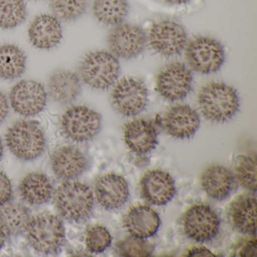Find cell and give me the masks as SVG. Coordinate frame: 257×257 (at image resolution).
<instances>
[{"instance_id": "836d02e7", "label": "cell", "mask_w": 257, "mask_h": 257, "mask_svg": "<svg viewBox=\"0 0 257 257\" xmlns=\"http://www.w3.org/2000/svg\"><path fill=\"white\" fill-rule=\"evenodd\" d=\"M239 255L243 257H252L256 255V240L253 239L246 240L238 252Z\"/></svg>"}, {"instance_id": "f546056e", "label": "cell", "mask_w": 257, "mask_h": 257, "mask_svg": "<svg viewBox=\"0 0 257 257\" xmlns=\"http://www.w3.org/2000/svg\"><path fill=\"white\" fill-rule=\"evenodd\" d=\"M50 7L55 17L71 22L79 19L86 11V0H50Z\"/></svg>"}, {"instance_id": "44dd1931", "label": "cell", "mask_w": 257, "mask_h": 257, "mask_svg": "<svg viewBox=\"0 0 257 257\" xmlns=\"http://www.w3.org/2000/svg\"><path fill=\"white\" fill-rule=\"evenodd\" d=\"M124 141L134 153L146 154L156 148L158 144L157 132L149 121L133 120L124 126Z\"/></svg>"}, {"instance_id": "d4e9b609", "label": "cell", "mask_w": 257, "mask_h": 257, "mask_svg": "<svg viewBox=\"0 0 257 257\" xmlns=\"http://www.w3.org/2000/svg\"><path fill=\"white\" fill-rule=\"evenodd\" d=\"M31 216L29 209L19 203L0 207V227L7 234L18 235L26 231Z\"/></svg>"}, {"instance_id": "f1b7e54d", "label": "cell", "mask_w": 257, "mask_h": 257, "mask_svg": "<svg viewBox=\"0 0 257 257\" xmlns=\"http://www.w3.org/2000/svg\"><path fill=\"white\" fill-rule=\"evenodd\" d=\"M117 253L122 256H150L154 251V245L147 238L128 235L117 242L115 245Z\"/></svg>"}, {"instance_id": "8992f818", "label": "cell", "mask_w": 257, "mask_h": 257, "mask_svg": "<svg viewBox=\"0 0 257 257\" xmlns=\"http://www.w3.org/2000/svg\"><path fill=\"white\" fill-rule=\"evenodd\" d=\"M101 128V116L85 106H76L67 109L61 117L63 136L73 142L91 141Z\"/></svg>"}, {"instance_id": "277c9868", "label": "cell", "mask_w": 257, "mask_h": 257, "mask_svg": "<svg viewBox=\"0 0 257 257\" xmlns=\"http://www.w3.org/2000/svg\"><path fill=\"white\" fill-rule=\"evenodd\" d=\"M82 81L94 89L105 90L118 78L120 65L118 59L111 52L96 51L87 54L79 65Z\"/></svg>"}, {"instance_id": "ffe728a7", "label": "cell", "mask_w": 257, "mask_h": 257, "mask_svg": "<svg viewBox=\"0 0 257 257\" xmlns=\"http://www.w3.org/2000/svg\"><path fill=\"white\" fill-rule=\"evenodd\" d=\"M201 186L210 198L216 201L226 198L234 186V174L224 166L210 165L201 175Z\"/></svg>"}, {"instance_id": "52a82bcc", "label": "cell", "mask_w": 257, "mask_h": 257, "mask_svg": "<svg viewBox=\"0 0 257 257\" xmlns=\"http://www.w3.org/2000/svg\"><path fill=\"white\" fill-rule=\"evenodd\" d=\"M110 100L112 107L120 115L135 116L147 107L148 90L141 79L124 78L114 86Z\"/></svg>"}, {"instance_id": "4316f807", "label": "cell", "mask_w": 257, "mask_h": 257, "mask_svg": "<svg viewBox=\"0 0 257 257\" xmlns=\"http://www.w3.org/2000/svg\"><path fill=\"white\" fill-rule=\"evenodd\" d=\"M127 0H94L93 14L105 25H118L128 14Z\"/></svg>"}, {"instance_id": "cb8c5ba5", "label": "cell", "mask_w": 257, "mask_h": 257, "mask_svg": "<svg viewBox=\"0 0 257 257\" xmlns=\"http://www.w3.org/2000/svg\"><path fill=\"white\" fill-rule=\"evenodd\" d=\"M21 196L31 204L38 205L47 202L52 194V186L47 176L41 173L28 174L19 186Z\"/></svg>"}, {"instance_id": "ba28073f", "label": "cell", "mask_w": 257, "mask_h": 257, "mask_svg": "<svg viewBox=\"0 0 257 257\" xmlns=\"http://www.w3.org/2000/svg\"><path fill=\"white\" fill-rule=\"evenodd\" d=\"M186 56L190 67L202 74L218 71L225 61L222 45L209 37H196L189 42L186 46Z\"/></svg>"}, {"instance_id": "1f68e13d", "label": "cell", "mask_w": 257, "mask_h": 257, "mask_svg": "<svg viewBox=\"0 0 257 257\" xmlns=\"http://www.w3.org/2000/svg\"><path fill=\"white\" fill-rule=\"evenodd\" d=\"M85 244L91 252H101L109 247L112 237L106 228L103 225H95L87 230Z\"/></svg>"}, {"instance_id": "e575fe53", "label": "cell", "mask_w": 257, "mask_h": 257, "mask_svg": "<svg viewBox=\"0 0 257 257\" xmlns=\"http://www.w3.org/2000/svg\"><path fill=\"white\" fill-rule=\"evenodd\" d=\"M186 256L213 257L215 255L204 246H194L188 251Z\"/></svg>"}, {"instance_id": "7c38bea8", "label": "cell", "mask_w": 257, "mask_h": 257, "mask_svg": "<svg viewBox=\"0 0 257 257\" xmlns=\"http://www.w3.org/2000/svg\"><path fill=\"white\" fill-rule=\"evenodd\" d=\"M146 43L147 37L144 31L129 24L117 25L108 37L111 53L122 59H132L141 55Z\"/></svg>"}, {"instance_id": "4dcf8cb0", "label": "cell", "mask_w": 257, "mask_h": 257, "mask_svg": "<svg viewBox=\"0 0 257 257\" xmlns=\"http://www.w3.org/2000/svg\"><path fill=\"white\" fill-rule=\"evenodd\" d=\"M234 176L245 189L256 191V162L247 156L239 158L234 167Z\"/></svg>"}, {"instance_id": "ac0fdd59", "label": "cell", "mask_w": 257, "mask_h": 257, "mask_svg": "<svg viewBox=\"0 0 257 257\" xmlns=\"http://www.w3.org/2000/svg\"><path fill=\"white\" fill-rule=\"evenodd\" d=\"M52 168L57 177L62 180H73L79 177L87 168L83 153L72 146L57 149L52 156Z\"/></svg>"}, {"instance_id": "5b68a950", "label": "cell", "mask_w": 257, "mask_h": 257, "mask_svg": "<svg viewBox=\"0 0 257 257\" xmlns=\"http://www.w3.org/2000/svg\"><path fill=\"white\" fill-rule=\"evenodd\" d=\"M30 245L45 254L57 252L64 240V225L59 218L41 213L31 218L26 228Z\"/></svg>"}, {"instance_id": "30bf717a", "label": "cell", "mask_w": 257, "mask_h": 257, "mask_svg": "<svg viewBox=\"0 0 257 257\" xmlns=\"http://www.w3.org/2000/svg\"><path fill=\"white\" fill-rule=\"evenodd\" d=\"M183 228L188 237L195 241L204 243L210 241L217 235L220 220L210 206L195 204L185 213Z\"/></svg>"}, {"instance_id": "74e56055", "label": "cell", "mask_w": 257, "mask_h": 257, "mask_svg": "<svg viewBox=\"0 0 257 257\" xmlns=\"http://www.w3.org/2000/svg\"><path fill=\"white\" fill-rule=\"evenodd\" d=\"M6 241V233L0 227V249L4 246Z\"/></svg>"}, {"instance_id": "7a4b0ae2", "label": "cell", "mask_w": 257, "mask_h": 257, "mask_svg": "<svg viewBox=\"0 0 257 257\" xmlns=\"http://www.w3.org/2000/svg\"><path fill=\"white\" fill-rule=\"evenodd\" d=\"M6 142L19 159L31 161L40 157L46 147V138L40 124L34 120H19L7 131Z\"/></svg>"}, {"instance_id": "3957f363", "label": "cell", "mask_w": 257, "mask_h": 257, "mask_svg": "<svg viewBox=\"0 0 257 257\" xmlns=\"http://www.w3.org/2000/svg\"><path fill=\"white\" fill-rule=\"evenodd\" d=\"M55 204L63 217L73 222H82L92 213L94 195L87 185L66 182L57 189Z\"/></svg>"}, {"instance_id": "4fadbf2b", "label": "cell", "mask_w": 257, "mask_h": 257, "mask_svg": "<svg viewBox=\"0 0 257 257\" xmlns=\"http://www.w3.org/2000/svg\"><path fill=\"white\" fill-rule=\"evenodd\" d=\"M47 101L46 90L40 82L23 80L16 84L10 92V102L14 110L25 116L37 115Z\"/></svg>"}, {"instance_id": "6da1fadb", "label": "cell", "mask_w": 257, "mask_h": 257, "mask_svg": "<svg viewBox=\"0 0 257 257\" xmlns=\"http://www.w3.org/2000/svg\"><path fill=\"white\" fill-rule=\"evenodd\" d=\"M198 103L204 118L214 123L231 119L240 107L237 91L221 82H211L203 87L198 93Z\"/></svg>"}, {"instance_id": "8fae6325", "label": "cell", "mask_w": 257, "mask_h": 257, "mask_svg": "<svg viewBox=\"0 0 257 257\" xmlns=\"http://www.w3.org/2000/svg\"><path fill=\"white\" fill-rule=\"evenodd\" d=\"M192 73L184 64L173 63L158 74L156 90L166 100H182L192 90Z\"/></svg>"}, {"instance_id": "9a60e30c", "label": "cell", "mask_w": 257, "mask_h": 257, "mask_svg": "<svg viewBox=\"0 0 257 257\" xmlns=\"http://www.w3.org/2000/svg\"><path fill=\"white\" fill-rule=\"evenodd\" d=\"M167 134L177 139L192 138L200 126L196 111L188 105H177L168 109L163 118Z\"/></svg>"}, {"instance_id": "2e32d148", "label": "cell", "mask_w": 257, "mask_h": 257, "mask_svg": "<svg viewBox=\"0 0 257 257\" xmlns=\"http://www.w3.org/2000/svg\"><path fill=\"white\" fill-rule=\"evenodd\" d=\"M94 195L99 204L106 210L121 207L129 196L128 186L124 177L115 174H106L97 180Z\"/></svg>"}, {"instance_id": "d6986e66", "label": "cell", "mask_w": 257, "mask_h": 257, "mask_svg": "<svg viewBox=\"0 0 257 257\" xmlns=\"http://www.w3.org/2000/svg\"><path fill=\"white\" fill-rule=\"evenodd\" d=\"M228 216L233 228L239 232L255 235L256 199L252 195H241L230 204Z\"/></svg>"}, {"instance_id": "7402d4cb", "label": "cell", "mask_w": 257, "mask_h": 257, "mask_svg": "<svg viewBox=\"0 0 257 257\" xmlns=\"http://www.w3.org/2000/svg\"><path fill=\"white\" fill-rule=\"evenodd\" d=\"M160 224L158 213L147 206H135L124 216V225L129 233L142 238L154 235L159 230Z\"/></svg>"}, {"instance_id": "8d00e7d4", "label": "cell", "mask_w": 257, "mask_h": 257, "mask_svg": "<svg viewBox=\"0 0 257 257\" xmlns=\"http://www.w3.org/2000/svg\"><path fill=\"white\" fill-rule=\"evenodd\" d=\"M165 1L172 5H182V4H187L190 0H165Z\"/></svg>"}, {"instance_id": "e0dca14e", "label": "cell", "mask_w": 257, "mask_h": 257, "mask_svg": "<svg viewBox=\"0 0 257 257\" xmlns=\"http://www.w3.org/2000/svg\"><path fill=\"white\" fill-rule=\"evenodd\" d=\"M30 42L34 47L49 50L58 46L62 39V28L56 17L40 15L33 21L28 30Z\"/></svg>"}, {"instance_id": "f35d334b", "label": "cell", "mask_w": 257, "mask_h": 257, "mask_svg": "<svg viewBox=\"0 0 257 257\" xmlns=\"http://www.w3.org/2000/svg\"><path fill=\"white\" fill-rule=\"evenodd\" d=\"M3 153H4V147H3L2 141L0 139V159H2Z\"/></svg>"}, {"instance_id": "d590c367", "label": "cell", "mask_w": 257, "mask_h": 257, "mask_svg": "<svg viewBox=\"0 0 257 257\" xmlns=\"http://www.w3.org/2000/svg\"><path fill=\"white\" fill-rule=\"evenodd\" d=\"M9 113V104L7 97L0 91V123L3 122Z\"/></svg>"}, {"instance_id": "603a6c76", "label": "cell", "mask_w": 257, "mask_h": 257, "mask_svg": "<svg viewBox=\"0 0 257 257\" xmlns=\"http://www.w3.org/2000/svg\"><path fill=\"white\" fill-rule=\"evenodd\" d=\"M48 88L51 97L61 104L74 101L82 91L80 79L70 70H58L50 76Z\"/></svg>"}, {"instance_id": "5bb4252c", "label": "cell", "mask_w": 257, "mask_h": 257, "mask_svg": "<svg viewBox=\"0 0 257 257\" xmlns=\"http://www.w3.org/2000/svg\"><path fill=\"white\" fill-rule=\"evenodd\" d=\"M141 193L150 204L162 206L168 204L176 193L174 180L168 173L153 170L144 174L141 181Z\"/></svg>"}, {"instance_id": "484cf974", "label": "cell", "mask_w": 257, "mask_h": 257, "mask_svg": "<svg viewBox=\"0 0 257 257\" xmlns=\"http://www.w3.org/2000/svg\"><path fill=\"white\" fill-rule=\"evenodd\" d=\"M26 55L15 45L0 46V78L13 80L20 77L26 70Z\"/></svg>"}, {"instance_id": "9c48e42d", "label": "cell", "mask_w": 257, "mask_h": 257, "mask_svg": "<svg viewBox=\"0 0 257 257\" xmlns=\"http://www.w3.org/2000/svg\"><path fill=\"white\" fill-rule=\"evenodd\" d=\"M186 31L177 22L162 21L150 28L149 45L155 53L161 56L168 58L179 55L186 47Z\"/></svg>"}, {"instance_id": "d6a6232c", "label": "cell", "mask_w": 257, "mask_h": 257, "mask_svg": "<svg viewBox=\"0 0 257 257\" xmlns=\"http://www.w3.org/2000/svg\"><path fill=\"white\" fill-rule=\"evenodd\" d=\"M11 195V182L5 173L0 171V207L8 202Z\"/></svg>"}, {"instance_id": "83f0119b", "label": "cell", "mask_w": 257, "mask_h": 257, "mask_svg": "<svg viewBox=\"0 0 257 257\" xmlns=\"http://www.w3.org/2000/svg\"><path fill=\"white\" fill-rule=\"evenodd\" d=\"M24 0H0V28L13 29L26 19Z\"/></svg>"}]
</instances>
